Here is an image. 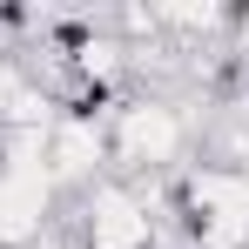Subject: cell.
Here are the masks:
<instances>
[{
  "label": "cell",
  "mask_w": 249,
  "mask_h": 249,
  "mask_svg": "<svg viewBox=\"0 0 249 249\" xmlns=\"http://www.w3.org/2000/svg\"><path fill=\"white\" fill-rule=\"evenodd\" d=\"M155 243H162V222L142 189H128L115 175L81 189V249H155Z\"/></svg>",
  "instance_id": "obj_2"
},
{
  "label": "cell",
  "mask_w": 249,
  "mask_h": 249,
  "mask_svg": "<svg viewBox=\"0 0 249 249\" xmlns=\"http://www.w3.org/2000/svg\"><path fill=\"white\" fill-rule=\"evenodd\" d=\"M101 168H108V122H74V115L47 122V182H54V196L61 189H94Z\"/></svg>",
  "instance_id": "obj_3"
},
{
  "label": "cell",
  "mask_w": 249,
  "mask_h": 249,
  "mask_svg": "<svg viewBox=\"0 0 249 249\" xmlns=\"http://www.w3.org/2000/svg\"><path fill=\"white\" fill-rule=\"evenodd\" d=\"M189 148V122L162 94H128L108 108V175L115 182H142V175H168Z\"/></svg>",
  "instance_id": "obj_1"
}]
</instances>
